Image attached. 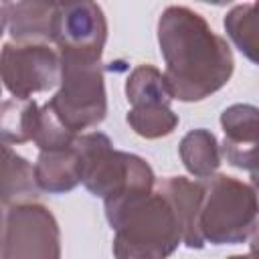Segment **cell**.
Instances as JSON below:
<instances>
[{
	"mask_svg": "<svg viewBox=\"0 0 259 259\" xmlns=\"http://www.w3.org/2000/svg\"><path fill=\"white\" fill-rule=\"evenodd\" d=\"M198 229L210 245H237L253 239L257 233L255 186L227 174L206 178Z\"/></svg>",
	"mask_w": 259,
	"mask_h": 259,
	"instance_id": "4",
	"label": "cell"
},
{
	"mask_svg": "<svg viewBox=\"0 0 259 259\" xmlns=\"http://www.w3.org/2000/svg\"><path fill=\"white\" fill-rule=\"evenodd\" d=\"M158 190L168 198L180 231H182V243L188 249H202L204 239L198 229V217L204 196V182L190 180L184 176H168L160 180Z\"/></svg>",
	"mask_w": 259,
	"mask_h": 259,
	"instance_id": "10",
	"label": "cell"
},
{
	"mask_svg": "<svg viewBox=\"0 0 259 259\" xmlns=\"http://www.w3.org/2000/svg\"><path fill=\"white\" fill-rule=\"evenodd\" d=\"M158 45L172 99L202 101L223 89L233 75L235 61L229 42L188 6L164 8L158 18Z\"/></svg>",
	"mask_w": 259,
	"mask_h": 259,
	"instance_id": "1",
	"label": "cell"
},
{
	"mask_svg": "<svg viewBox=\"0 0 259 259\" xmlns=\"http://www.w3.org/2000/svg\"><path fill=\"white\" fill-rule=\"evenodd\" d=\"M225 30L229 38L235 42V47L251 61L257 63V51H259V14L257 4H237L233 6L225 16Z\"/></svg>",
	"mask_w": 259,
	"mask_h": 259,
	"instance_id": "16",
	"label": "cell"
},
{
	"mask_svg": "<svg viewBox=\"0 0 259 259\" xmlns=\"http://www.w3.org/2000/svg\"><path fill=\"white\" fill-rule=\"evenodd\" d=\"M38 105L34 99H6L0 101V142L24 144L34 138L38 121Z\"/></svg>",
	"mask_w": 259,
	"mask_h": 259,
	"instance_id": "15",
	"label": "cell"
},
{
	"mask_svg": "<svg viewBox=\"0 0 259 259\" xmlns=\"http://www.w3.org/2000/svg\"><path fill=\"white\" fill-rule=\"evenodd\" d=\"M127 125L146 140H158L170 136L178 125V115L170 105L164 103H146L130 107L125 115Z\"/></svg>",
	"mask_w": 259,
	"mask_h": 259,
	"instance_id": "18",
	"label": "cell"
},
{
	"mask_svg": "<svg viewBox=\"0 0 259 259\" xmlns=\"http://www.w3.org/2000/svg\"><path fill=\"white\" fill-rule=\"evenodd\" d=\"M6 28V14H4V2H0V36L4 34Z\"/></svg>",
	"mask_w": 259,
	"mask_h": 259,
	"instance_id": "20",
	"label": "cell"
},
{
	"mask_svg": "<svg viewBox=\"0 0 259 259\" xmlns=\"http://www.w3.org/2000/svg\"><path fill=\"white\" fill-rule=\"evenodd\" d=\"M113 235L115 259H168L182 243V231L168 198L154 188L103 202Z\"/></svg>",
	"mask_w": 259,
	"mask_h": 259,
	"instance_id": "2",
	"label": "cell"
},
{
	"mask_svg": "<svg viewBox=\"0 0 259 259\" xmlns=\"http://www.w3.org/2000/svg\"><path fill=\"white\" fill-rule=\"evenodd\" d=\"M125 97L132 107L146 103L170 105L172 93L166 85L164 75L154 65H138L125 81Z\"/></svg>",
	"mask_w": 259,
	"mask_h": 259,
	"instance_id": "17",
	"label": "cell"
},
{
	"mask_svg": "<svg viewBox=\"0 0 259 259\" xmlns=\"http://www.w3.org/2000/svg\"><path fill=\"white\" fill-rule=\"evenodd\" d=\"M0 259H61V229L40 202L12 204L4 217Z\"/></svg>",
	"mask_w": 259,
	"mask_h": 259,
	"instance_id": "6",
	"label": "cell"
},
{
	"mask_svg": "<svg viewBox=\"0 0 259 259\" xmlns=\"http://www.w3.org/2000/svg\"><path fill=\"white\" fill-rule=\"evenodd\" d=\"M59 91L47 101L55 117L73 134L99 125L107 115V93L101 59L59 53Z\"/></svg>",
	"mask_w": 259,
	"mask_h": 259,
	"instance_id": "5",
	"label": "cell"
},
{
	"mask_svg": "<svg viewBox=\"0 0 259 259\" xmlns=\"http://www.w3.org/2000/svg\"><path fill=\"white\" fill-rule=\"evenodd\" d=\"M4 14L14 42H53L57 2H4Z\"/></svg>",
	"mask_w": 259,
	"mask_h": 259,
	"instance_id": "11",
	"label": "cell"
},
{
	"mask_svg": "<svg viewBox=\"0 0 259 259\" xmlns=\"http://www.w3.org/2000/svg\"><path fill=\"white\" fill-rule=\"evenodd\" d=\"M0 79L16 99H30L59 85L61 61L51 45L4 42L0 49Z\"/></svg>",
	"mask_w": 259,
	"mask_h": 259,
	"instance_id": "7",
	"label": "cell"
},
{
	"mask_svg": "<svg viewBox=\"0 0 259 259\" xmlns=\"http://www.w3.org/2000/svg\"><path fill=\"white\" fill-rule=\"evenodd\" d=\"M32 168L38 190L51 194L73 190L81 182V158L75 148V140L67 148L40 152Z\"/></svg>",
	"mask_w": 259,
	"mask_h": 259,
	"instance_id": "12",
	"label": "cell"
},
{
	"mask_svg": "<svg viewBox=\"0 0 259 259\" xmlns=\"http://www.w3.org/2000/svg\"><path fill=\"white\" fill-rule=\"evenodd\" d=\"M4 210H2V204H0V243H2V233H4Z\"/></svg>",
	"mask_w": 259,
	"mask_h": 259,
	"instance_id": "22",
	"label": "cell"
},
{
	"mask_svg": "<svg viewBox=\"0 0 259 259\" xmlns=\"http://www.w3.org/2000/svg\"><path fill=\"white\" fill-rule=\"evenodd\" d=\"M107 40V20L99 4L81 0L57 4L53 42L57 53L101 59Z\"/></svg>",
	"mask_w": 259,
	"mask_h": 259,
	"instance_id": "8",
	"label": "cell"
},
{
	"mask_svg": "<svg viewBox=\"0 0 259 259\" xmlns=\"http://www.w3.org/2000/svg\"><path fill=\"white\" fill-rule=\"evenodd\" d=\"M225 142L221 156L235 168L257 176V107L249 103H235L221 113Z\"/></svg>",
	"mask_w": 259,
	"mask_h": 259,
	"instance_id": "9",
	"label": "cell"
},
{
	"mask_svg": "<svg viewBox=\"0 0 259 259\" xmlns=\"http://www.w3.org/2000/svg\"><path fill=\"white\" fill-rule=\"evenodd\" d=\"M75 148L81 158L83 186L103 202L154 190L156 176L152 166L136 154L115 150L105 134H79Z\"/></svg>",
	"mask_w": 259,
	"mask_h": 259,
	"instance_id": "3",
	"label": "cell"
},
{
	"mask_svg": "<svg viewBox=\"0 0 259 259\" xmlns=\"http://www.w3.org/2000/svg\"><path fill=\"white\" fill-rule=\"evenodd\" d=\"M178 154L180 160L184 164V168L196 176V178H210L212 174H217L219 166H221V146L217 142V136L204 127H196L190 130L178 146Z\"/></svg>",
	"mask_w": 259,
	"mask_h": 259,
	"instance_id": "14",
	"label": "cell"
},
{
	"mask_svg": "<svg viewBox=\"0 0 259 259\" xmlns=\"http://www.w3.org/2000/svg\"><path fill=\"white\" fill-rule=\"evenodd\" d=\"M38 186L34 182L32 164L16 154L8 144L0 142V204H18L34 200Z\"/></svg>",
	"mask_w": 259,
	"mask_h": 259,
	"instance_id": "13",
	"label": "cell"
},
{
	"mask_svg": "<svg viewBox=\"0 0 259 259\" xmlns=\"http://www.w3.org/2000/svg\"><path fill=\"white\" fill-rule=\"evenodd\" d=\"M227 259H255V247L251 245V251H249L247 255H231V257H227Z\"/></svg>",
	"mask_w": 259,
	"mask_h": 259,
	"instance_id": "21",
	"label": "cell"
},
{
	"mask_svg": "<svg viewBox=\"0 0 259 259\" xmlns=\"http://www.w3.org/2000/svg\"><path fill=\"white\" fill-rule=\"evenodd\" d=\"M77 136H79V134L69 132V130L55 117V113L49 109L47 103L38 109V121H36V132H34L32 142L38 146L40 152L67 148V146L73 144V140H75Z\"/></svg>",
	"mask_w": 259,
	"mask_h": 259,
	"instance_id": "19",
	"label": "cell"
}]
</instances>
